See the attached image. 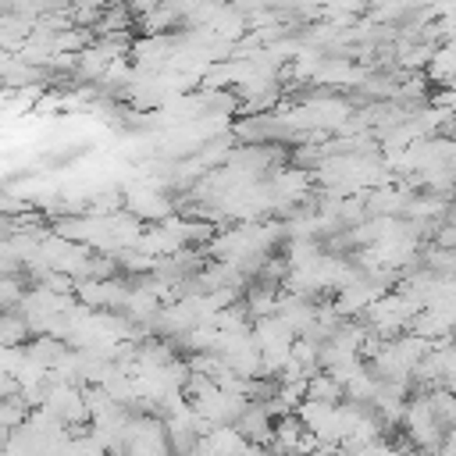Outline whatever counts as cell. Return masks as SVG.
<instances>
[]
</instances>
